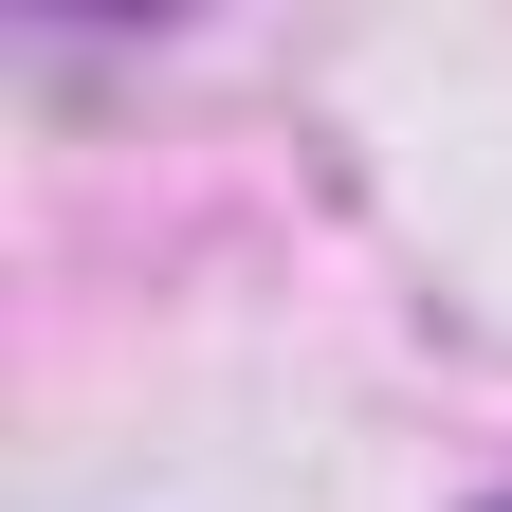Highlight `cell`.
Returning a JSON list of instances; mask_svg holds the SVG:
<instances>
[{"label": "cell", "instance_id": "1", "mask_svg": "<svg viewBox=\"0 0 512 512\" xmlns=\"http://www.w3.org/2000/svg\"><path fill=\"white\" fill-rule=\"evenodd\" d=\"M494 512H512V494H494Z\"/></svg>", "mask_w": 512, "mask_h": 512}]
</instances>
